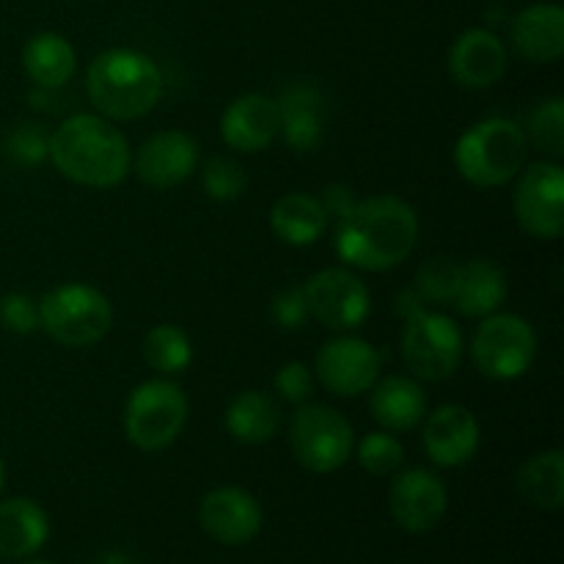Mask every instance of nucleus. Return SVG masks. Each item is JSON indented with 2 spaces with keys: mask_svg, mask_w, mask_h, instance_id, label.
Returning <instances> with one entry per match:
<instances>
[{
  "mask_svg": "<svg viewBox=\"0 0 564 564\" xmlns=\"http://www.w3.org/2000/svg\"><path fill=\"white\" fill-rule=\"evenodd\" d=\"M402 358L411 369V378L438 380L452 378L463 358V334L455 319L441 312H422L419 317L405 319L402 328Z\"/></svg>",
  "mask_w": 564,
  "mask_h": 564,
  "instance_id": "1a4fd4ad",
  "label": "nucleus"
},
{
  "mask_svg": "<svg viewBox=\"0 0 564 564\" xmlns=\"http://www.w3.org/2000/svg\"><path fill=\"white\" fill-rule=\"evenodd\" d=\"M275 391L292 405H303L314 394V372L303 361H290L275 372Z\"/></svg>",
  "mask_w": 564,
  "mask_h": 564,
  "instance_id": "f704fd0d",
  "label": "nucleus"
},
{
  "mask_svg": "<svg viewBox=\"0 0 564 564\" xmlns=\"http://www.w3.org/2000/svg\"><path fill=\"white\" fill-rule=\"evenodd\" d=\"M516 488L527 505L543 512H560L564 505V455L545 449L529 457L516 474Z\"/></svg>",
  "mask_w": 564,
  "mask_h": 564,
  "instance_id": "bb28decb",
  "label": "nucleus"
},
{
  "mask_svg": "<svg viewBox=\"0 0 564 564\" xmlns=\"http://www.w3.org/2000/svg\"><path fill=\"white\" fill-rule=\"evenodd\" d=\"M523 127L507 116H490L468 127L455 143V165L474 187H501L527 165Z\"/></svg>",
  "mask_w": 564,
  "mask_h": 564,
  "instance_id": "20e7f679",
  "label": "nucleus"
},
{
  "mask_svg": "<svg viewBox=\"0 0 564 564\" xmlns=\"http://www.w3.org/2000/svg\"><path fill=\"white\" fill-rule=\"evenodd\" d=\"M50 163L83 187H116L132 171L124 132L99 113H75L50 132Z\"/></svg>",
  "mask_w": 564,
  "mask_h": 564,
  "instance_id": "f03ea898",
  "label": "nucleus"
},
{
  "mask_svg": "<svg viewBox=\"0 0 564 564\" xmlns=\"http://www.w3.org/2000/svg\"><path fill=\"white\" fill-rule=\"evenodd\" d=\"M0 325L17 336H31L39 330V301L28 292H9L0 297Z\"/></svg>",
  "mask_w": 564,
  "mask_h": 564,
  "instance_id": "72a5a7b5",
  "label": "nucleus"
},
{
  "mask_svg": "<svg viewBox=\"0 0 564 564\" xmlns=\"http://www.w3.org/2000/svg\"><path fill=\"white\" fill-rule=\"evenodd\" d=\"M512 209L527 235L560 240L564 231V171L560 163H534L516 176Z\"/></svg>",
  "mask_w": 564,
  "mask_h": 564,
  "instance_id": "9d476101",
  "label": "nucleus"
},
{
  "mask_svg": "<svg viewBox=\"0 0 564 564\" xmlns=\"http://www.w3.org/2000/svg\"><path fill=\"white\" fill-rule=\"evenodd\" d=\"M198 169V143L182 130L154 132L132 154V171L143 185L154 191H169L191 180Z\"/></svg>",
  "mask_w": 564,
  "mask_h": 564,
  "instance_id": "2eb2a0df",
  "label": "nucleus"
},
{
  "mask_svg": "<svg viewBox=\"0 0 564 564\" xmlns=\"http://www.w3.org/2000/svg\"><path fill=\"white\" fill-rule=\"evenodd\" d=\"M482 430L466 405L446 402L424 416L422 444L430 460L441 468H460L477 455Z\"/></svg>",
  "mask_w": 564,
  "mask_h": 564,
  "instance_id": "dca6fc26",
  "label": "nucleus"
},
{
  "mask_svg": "<svg viewBox=\"0 0 564 564\" xmlns=\"http://www.w3.org/2000/svg\"><path fill=\"white\" fill-rule=\"evenodd\" d=\"M521 127L529 147L540 149V152L551 154V158H562L564 154V99L562 97H551L534 105Z\"/></svg>",
  "mask_w": 564,
  "mask_h": 564,
  "instance_id": "c85d7f7f",
  "label": "nucleus"
},
{
  "mask_svg": "<svg viewBox=\"0 0 564 564\" xmlns=\"http://www.w3.org/2000/svg\"><path fill=\"white\" fill-rule=\"evenodd\" d=\"M3 154L22 169L42 165L44 160H50V130H44L39 121H22L11 127L3 138Z\"/></svg>",
  "mask_w": 564,
  "mask_h": 564,
  "instance_id": "7c9ffc66",
  "label": "nucleus"
},
{
  "mask_svg": "<svg viewBox=\"0 0 564 564\" xmlns=\"http://www.w3.org/2000/svg\"><path fill=\"white\" fill-rule=\"evenodd\" d=\"M270 229L281 242L295 248L314 246L328 229V215L317 196L286 193L270 207Z\"/></svg>",
  "mask_w": 564,
  "mask_h": 564,
  "instance_id": "393cba45",
  "label": "nucleus"
},
{
  "mask_svg": "<svg viewBox=\"0 0 564 564\" xmlns=\"http://www.w3.org/2000/svg\"><path fill=\"white\" fill-rule=\"evenodd\" d=\"M226 433L246 446H262L273 441L281 427V411L264 391H240L226 408Z\"/></svg>",
  "mask_w": 564,
  "mask_h": 564,
  "instance_id": "a878e982",
  "label": "nucleus"
},
{
  "mask_svg": "<svg viewBox=\"0 0 564 564\" xmlns=\"http://www.w3.org/2000/svg\"><path fill=\"white\" fill-rule=\"evenodd\" d=\"M3 485H6V463L0 457V494H3Z\"/></svg>",
  "mask_w": 564,
  "mask_h": 564,
  "instance_id": "ea45409f",
  "label": "nucleus"
},
{
  "mask_svg": "<svg viewBox=\"0 0 564 564\" xmlns=\"http://www.w3.org/2000/svg\"><path fill=\"white\" fill-rule=\"evenodd\" d=\"M22 66H25V75L31 77L33 86L55 91L72 80L77 69V55L69 39L44 31L28 39L25 50H22Z\"/></svg>",
  "mask_w": 564,
  "mask_h": 564,
  "instance_id": "b1692460",
  "label": "nucleus"
},
{
  "mask_svg": "<svg viewBox=\"0 0 564 564\" xmlns=\"http://www.w3.org/2000/svg\"><path fill=\"white\" fill-rule=\"evenodd\" d=\"M512 47L532 64H554L564 53V9L560 3H532L518 11L510 28Z\"/></svg>",
  "mask_w": 564,
  "mask_h": 564,
  "instance_id": "6ab92c4d",
  "label": "nucleus"
},
{
  "mask_svg": "<svg viewBox=\"0 0 564 564\" xmlns=\"http://www.w3.org/2000/svg\"><path fill=\"white\" fill-rule=\"evenodd\" d=\"M191 413L180 383L165 378L143 380L135 386L124 405V433L135 449L163 452L182 435Z\"/></svg>",
  "mask_w": 564,
  "mask_h": 564,
  "instance_id": "423d86ee",
  "label": "nucleus"
},
{
  "mask_svg": "<svg viewBox=\"0 0 564 564\" xmlns=\"http://www.w3.org/2000/svg\"><path fill=\"white\" fill-rule=\"evenodd\" d=\"M319 204H323L325 215H328V220L334 218L336 224H339L341 218H347V215L352 213V207L358 204L356 193H352V187L341 185V182H334V185L325 187L323 198H319Z\"/></svg>",
  "mask_w": 564,
  "mask_h": 564,
  "instance_id": "e433bc0d",
  "label": "nucleus"
},
{
  "mask_svg": "<svg viewBox=\"0 0 564 564\" xmlns=\"http://www.w3.org/2000/svg\"><path fill=\"white\" fill-rule=\"evenodd\" d=\"M22 564H53V562H44V560H33V562H22Z\"/></svg>",
  "mask_w": 564,
  "mask_h": 564,
  "instance_id": "a19ab883",
  "label": "nucleus"
},
{
  "mask_svg": "<svg viewBox=\"0 0 564 564\" xmlns=\"http://www.w3.org/2000/svg\"><path fill=\"white\" fill-rule=\"evenodd\" d=\"M281 135L295 152H314L323 143V91L314 83H290L275 99Z\"/></svg>",
  "mask_w": 564,
  "mask_h": 564,
  "instance_id": "412c9836",
  "label": "nucleus"
},
{
  "mask_svg": "<svg viewBox=\"0 0 564 564\" xmlns=\"http://www.w3.org/2000/svg\"><path fill=\"white\" fill-rule=\"evenodd\" d=\"M419 242V215L405 198L369 196L336 224L334 246L345 264L369 273L397 268Z\"/></svg>",
  "mask_w": 564,
  "mask_h": 564,
  "instance_id": "f257e3e1",
  "label": "nucleus"
},
{
  "mask_svg": "<svg viewBox=\"0 0 564 564\" xmlns=\"http://www.w3.org/2000/svg\"><path fill=\"white\" fill-rule=\"evenodd\" d=\"M308 317L328 330H356L372 312L367 284L347 268H325L301 286Z\"/></svg>",
  "mask_w": 564,
  "mask_h": 564,
  "instance_id": "9b49d317",
  "label": "nucleus"
},
{
  "mask_svg": "<svg viewBox=\"0 0 564 564\" xmlns=\"http://www.w3.org/2000/svg\"><path fill=\"white\" fill-rule=\"evenodd\" d=\"M279 105L268 94H242L220 116V135L235 152H264L279 138Z\"/></svg>",
  "mask_w": 564,
  "mask_h": 564,
  "instance_id": "f3484780",
  "label": "nucleus"
},
{
  "mask_svg": "<svg viewBox=\"0 0 564 564\" xmlns=\"http://www.w3.org/2000/svg\"><path fill=\"white\" fill-rule=\"evenodd\" d=\"M290 446L306 471L334 474L352 457L356 435L345 413L317 402H303L292 413Z\"/></svg>",
  "mask_w": 564,
  "mask_h": 564,
  "instance_id": "0eeeda50",
  "label": "nucleus"
},
{
  "mask_svg": "<svg viewBox=\"0 0 564 564\" xmlns=\"http://www.w3.org/2000/svg\"><path fill=\"white\" fill-rule=\"evenodd\" d=\"M270 314H273L275 325L284 330H297L308 323V306L306 297H303L301 286H292V290L279 292L273 297V306H270Z\"/></svg>",
  "mask_w": 564,
  "mask_h": 564,
  "instance_id": "c9c22d12",
  "label": "nucleus"
},
{
  "mask_svg": "<svg viewBox=\"0 0 564 564\" xmlns=\"http://www.w3.org/2000/svg\"><path fill=\"white\" fill-rule=\"evenodd\" d=\"M202 529L220 545H246L262 532L264 512L257 496L237 485L209 490L198 507Z\"/></svg>",
  "mask_w": 564,
  "mask_h": 564,
  "instance_id": "4468645a",
  "label": "nucleus"
},
{
  "mask_svg": "<svg viewBox=\"0 0 564 564\" xmlns=\"http://www.w3.org/2000/svg\"><path fill=\"white\" fill-rule=\"evenodd\" d=\"M380 367H383V356L378 352V347L358 336L330 339L314 361L319 383L330 394L347 397V400L367 394L378 383Z\"/></svg>",
  "mask_w": 564,
  "mask_h": 564,
  "instance_id": "f8f14e48",
  "label": "nucleus"
},
{
  "mask_svg": "<svg viewBox=\"0 0 564 564\" xmlns=\"http://www.w3.org/2000/svg\"><path fill=\"white\" fill-rule=\"evenodd\" d=\"M86 91L99 116L110 121H135L152 113L163 97V72L130 47H110L91 61Z\"/></svg>",
  "mask_w": 564,
  "mask_h": 564,
  "instance_id": "7ed1b4c3",
  "label": "nucleus"
},
{
  "mask_svg": "<svg viewBox=\"0 0 564 564\" xmlns=\"http://www.w3.org/2000/svg\"><path fill=\"white\" fill-rule=\"evenodd\" d=\"M507 47L488 28H468L449 47V75L463 88H490L507 72Z\"/></svg>",
  "mask_w": 564,
  "mask_h": 564,
  "instance_id": "a211bd4d",
  "label": "nucleus"
},
{
  "mask_svg": "<svg viewBox=\"0 0 564 564\" xmlns=\"http://www.w3.org/2000/svg\"><path fill=\"white\" fill-rule=\"evenodd\" d=\"M202 185L204 193H207L213 202H235V198H240L242 193H246L248 176L246 169H242L235 158L218 154V158L204 163Z\"/></svg>",
  "mask_w": 564,
  "mask_h": 564,
  "instance_id": "473e14b6",
  "label": "nucleus"
},
{
  "mask_svg": "<svg viewBox=\"0 0 564 564\" xmlns=\"http://www.w3.org/2000/svg\"><path fill=\"white\" fill-rule=\"evenodd\" d=\"M446 507H449V494L444 479L430 468H408L391 479L389 510L402 532H433L446 516Z\"/></svg>",
  "mask_w": 564,
  "mask_h": 564,
  "instance_id": "ddd939ff",
  "label": "nucleus"
},
{
  "mask_svg": "<svg viewBox=\"0 0 564 564\" xmlns=\"http://www.w3.org/2000/svg\"><path fill=\"white\" fill-rule=\"evenodd\" d=\"M369 391H372L369 408H372L375 422L389 433H408L427 416V394L411 375L378 378V383Z\"/></svg>",
  "mask_w": 564,
  "mask_h": 564,
  "instance_id": "aec40b11",
  "label": "nucleus"
},
{
  "mask_svg": "<svg viewBox=\"0 0 564 564\" xmlns=\"http://www.w3.org/2000/svg\"><path fill=\"white\" fill-rule=\"evenodd\" d=\"M50 540V518L42 505L25 496L0 501V556L28 560Z\"/></svg>",
  "mask_w": 564,
  "mask_h": 564,
  "instance_id": "4be33fe9",
  "label": "nucleus"
},
{
  "mask_svg": "<svg viewBox=\"0 0 564 564\" xmlns=\"http://www.w3.org/2000/svg\"><path fill=\"white\" fill-rule=\"evenodd\" d=\"M352 452L358 457V466L367 474H372V477H394L402 468V463H405V446L389 430L364 435Z\"/></svg>",
  "mask_w": 564,
  "mask_h": 564,
  "instance_id": "c756f323",
  "label": "nucleus"
},
{
  "mask_svg": "<svg viewBox=\"0 0 564 564\" xmlns=\"http://www.w3.org/2000/svg\"><path fill=\"white\" fill-rule=\"evenodd\" d=\"M88 564H138L132 560L130 554H124V551H102V554L94 556Z\"/></svg>",
  "mask_w": 564,
  "mask_h": 564,
  "instance_id": "58836bf2",
  "label": "nucleus"
},
{
  "mask_svg": "<svg viewBox=\"0 0 564 564\" xmlns=\"http://www.w3.org/2000/svg\"><path fill=\"white\" fill-rule=\"evenodd\" d=\"M507 301V275L490 259H471L460 264L455 290V306L463 317L482 319L499 312Z\"/></svg>",
  "mask_w": 564,
  "mask_h": 564,
  "instance_id": "5701e85b",
  "label": "nucleus"
},
{
  "mask_svg": "<svg viewBox=\"0 0 564 564\" xmlns=\"http://www.w3.org/2000/svg\"><path fill=\"white\" fill-rule=\"evenodd\" d=\"M457 279H460V262L449 257H435L424 262L416 273V292L430 303L438 306H452L457 290Z\"/></svg>",
  "mask_w": 564,
  "mask_h": 564,
  "instance_id": "2f4dec72",
  "label": "nucleus"
},
{
  "mask_svg": "<svg viewBox=\"0 0 564 564\" xmlns=\"http://www.w3.org/2000/svg\"><path fill=\"white\" fill-rule=\"evenodd\" d=\"M397 312H400L402 319H413L422 312H427V301L416 290H405L397 297Z\"/></svg>",
  "mask_w": 564,
  "mask_h": 564,
  "instance_id": "4c0bfd02",
  "label": "nucleus"
},
{
  "mask_svg": "<svg viewBox=\"0 0 564 564\" xmlns=\"http://www.w3.org/2000/svg\"><path fill=\"white\" fill-rule=\"evenodd\" d=\"M471 358L485 378L501 380V383L518 380L532 369L538 358V334L529 319L496 312L479 323L471 339Z\"/></svg>",
  "mask_w": 564,
  "mask_h": 564,
  "instance_id": "6e6552de",
  "label": "nucleus"
},
{
  "mask_svg": "<svg viewBox=\"0 0 564 564\" xmlns=\"http://www.w3.org/2000/svg\"><path fill=\"white\" fill-rule=\"evenodd\" d=\"M39 328L66 350L94 347L113 328V306L97 286L61 284L39 297Z\"/></svg>",
  "mask_w": 564,
  "mask_h": 564,
  "instance_id": "39448f33",
  "label": "nucleus"
},
{
  "mask_svg": "<svg viewBox=\"0 0 564 564\" xmlns=\"http://www.w3.org/2000/svg\"><path fill=\"white\" fill-rule=\"evenodd\" d=\"M143 358L158 375H182L193 361V341L180 325H154L143 339Z\"/></svg>",
  "mask_w": 564,
  "mask_h": 564,
  "instance_id": "cd10ccee",
  "label": "nucleus"
}]
</instances>
